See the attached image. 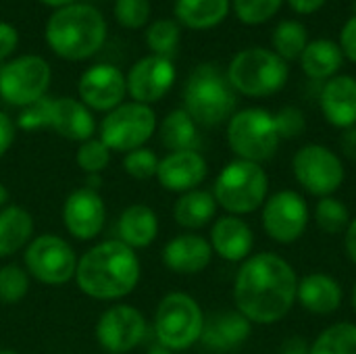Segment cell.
Wrapping results in <instances>:
<instances>
[{"label":"cell","mask_w":356,"mask_h":354,"mask_svg":"<svg viewBox=\"0 0 356 354\" xmlns=\"http://www.w3.org/2000/svg\"><path fill=\"white\" fill-rule=\"evenodd\" d=\"M52 102H54V98L44 96V98L23 106L19 117H17V127L23 129V131H40V129L50 127V123H52Z\"/></svg>","instance_id":"cell-40"},{"label":"cell","mask_w":356,"mask_h":354,"mask_svg":"<svg viewBox=\"0 0 356 354\" xmlns=\"http://www.w3.org/2000/svg\"><path fill=\"white\" fill-rule=\"evenodd\" d=\"M344 248H346L348 259L356 265V217L350 219V225L344 232Z\"/></svg>","instance_id":"cell-47"},{"label":"cell","mask_w":356,"mask_h":354,"mask_svg":"<svg viewBox=\"0 0 356 354\" xmlns=\"http://www.w3.org/2000/svg\"><path fill=\"white\" fill-rule=\"evenodd\" d=\"M215 215H217V200L213 192L200 188L181 194L173 207V217L177 225L186 230H200L209 225L215 219Z\"/></svg>","instance_id":"cell-29"},{"label":"cell","mask_w":356,"mask_h":354,"mask_svg":"<svg viewBox=\"0 0 356 354\" xmlns=\"http://www.w3.org/2000/svg\"><path fill=\"white\" fill-rule=\"evenodd\" d=\"M79 100L90 111L111 113L127 96L125 75L119 67L111 63H98L88 67L77 81Z\"/></svg>","instance_id":"cell-16"},{"label":"cell","mask_w":356,"mask_h":354,"mask_svg":"<svg viewBox=\"0 0 356 354\" xmlns=\"http://www.w3.org/2000/svg\"><path fill=\"white\" fill-rule=\"evenodd\" d=\"M96 119L92 111L77 98H54L52 102V123L50 129H54L60 138L69 142H88L96 134Z\"/></svg>","instance_id":"cell-23"},{"label":"cell","mask_w":356,"mask_h":354,"mask_svg":"<svg viewBox=\"0 0 356 354\" xmlns=\"http://www.w3.org/2000/svg\"><path fill=\"white\" fill-rule=\"evenodd\" d=\"M0 354H19L17 351H13V348H0Z\"/></svg>","instance_id":"cell-52"},{"label":"cell","mask_w":356,"mask_h":354,"mask_svg":"<svg viewBox=\"0 0 356 354\" xmlns=\"http://www.w3.org/2000/svg\"><path fill=\"white\" fill-rule=\"evenodd\" d=\"M159 236L156 213L142 202L129 204L117 219V240L131 250L148 248Z\"/></svg>","instance_id":"cell-25"},{"label":"cell","mask_w":356,"mask_h":354,"mask_svg":"<svg viewBox=\"0 0 356 354\" xmlns=\"http://www.w3.org/2000/svg\"><path fill=\"white\" fill-rule=\"evenodd\" d=\"M115 19L125 29H142L150 21V0H115Z\"/></svg>","instance_id":"cell-37"},{"label":"cell","mask_w":356,"mask_h":354,"mask_svg":"<svg viewBox=\"0 0 356 354\" xmlns=\"http://www.w3.org/2000/svg\"><path fill=\"white\" fill-rule=\"evenodd\" d=\"M52 79L48 61L40 54H21L0 65V98L10 106H27L46 96Z\"/></svg>","instance_id":"cell-11"},{"label":"cell","mask_w":356,"mask_h":354,"mask_svg":"<svg viewBox=\"0 0 356 354\" xmlns=\"http://www.w3.org/2000/svg\"><path fill=\"white\" fill-rule=\"evenodd\" d=\"M156 129H159L161 144H163L169 152L198 150V146H200L198 125H196V121H194L184 108L171 111V113L159 123Z\"/></svg>","instance_id":"cell-30"},{"label":"cell","mask_w":356,"mask_h":354,"mask_svg":"<svg viewBox=\"0 0 356 354\" xmlns=\"http://www.w3.org/2000/svg\"><path fill=\"white\" fill-rule=\"evenodd\" d=\"M284 0H232L236 17L246 25L267 23L280 10Z\"/></svg>","instance_id":"cell-38"},{"label":"cell","mask_w":356,"mask_h":354,"mask_svg":"<svg viewBox=\"0 0 356 354\" xmlns=\"http://www.w3.org/2000/svg\"><path fill=\"white\" fill-rule=\"evenodd\" d=\"M325 2L327 0H288L292 10H296L298 15H313V13L321 10L325 6Z\"/></svg>","instance_id":"cell-45"},{"label":"cell","mask_w":356,"mask_h":354,"mask_svg":"<svg viewBox=\"0 0 356 354\" xmlns=\"http://www.w3.org/2000/svg\"><path fill=\"white\" fill-rule=\"evenodd\" d=\"M8 204V190H6V186L0 182V209H4Z\"/></svg>","instance_id":"cell-50"},{"label":"cell","mask_w":356,"mask_h":354,"mask_svg":"<svg viewBox=\"0 0 356 354\" xmlns=\"http://www.w3.org/2000/svg\"><path fill=\"white\" fill-rule=\"evenodd\" d=\"M213 248L211 242L198 234H179L175 238H171L163 252V265L177 275H196L202 273L211 261H213Z\"/></svg>","instance_id":"cell-19"},{"label":"cell","mask_w":356,"mask_h":354,"mask_svg":"<svg viewBox=\"0 0 356 354\" xmlns=\"http://www.w3.org/2000/svg\"><path fill=\"white\" fill-rule=\"evenodd\" d=\"M111 150L100 138L81 142L75 152V163L86 175H100L111 165Z\"/></svg>","instance_id":"cell-36"},{"label":"cell","mask_w":356,"mask_h":354,"mask_svg":"<svg viewBox=\"0 0 356 354\" xmlns=\"http://www.w3.org/2000/svg\"><path fill=\"white\" fill-rule=\"evenodd\" d=\"M209 173L207 159L198 150H181V152H169L161 159L156 179L163 190L186 194L190 190H196Z\"/></svg>","instance_id":"cell-18"},{"label":"cell","mask_w":356,"mask_h":354,"mask_svg":"<svg viewBox=\"0 0 356 354\" xmlns=\"http://www.w3.org/2000/svg\"><path fill=\"white\" fill-rule=\"evenodd\" d=\"M292 171L296 182L317 198L334 196L346 177L342 159L321 144L302 146L292 159Z\"/></svg>","instance_id":"cell-12"},{"label":"cell","mask_w":356,"mask_h":354,"mask_svg":"<svg viewBox=\"0 0 356 354\" xmlns=\"http://www.w3.org/2000/svg\"><path fill=\"white\" fill-rule=\"evenodd\" d=\"M159 123L156 115L148 104L140 102H123L100 123V140L108 146L111 152H131L136 148H144L146 142L154 136Z\"/></svg>","instance_id":"cell-10"},{"label":"cell","mask_w":356,"mask_h":354,"mask_svg":"<svg viewBox=\"0 0 356 354\" xmlns=\"http://www.w3.org/2000/svg\"><path fill=\"white\" fill-rule=\"evenodd\" d=\"M234 92L248 98H267L280 92L290 75L288 63L269 48H244L240 50L225 71Z\"/></svg>","instance_id":"cell-6"},{"label":"cell","mask_w":356,"mask_h":354,"mask_svg":"<svg viewBox=\"0 0 356 354\" xmlns=\"http://www.w3.org/2000/svg\"><path fill=\"white\" fill-rule=\"evenodd\" d=\"M319 104L323 117L340 129L356 125V79L353 75H336L325 81Z\"/></svg>","instance_id":"cell-22"},{"label":"cell","mask_w":356,"mask_h":354,"mask_svg":"<svg viewBox=\"0 0 356 354\" xmlns=\"http://www.w3.org/2000/svg\"><path fill=\"white\" fill-rule=\"evenodd\" d=\"M338 44L342 48L344 58L353 61L356 65V15L344 23V27L340 31V42Z\"/></svg>","instance_id":"cell-43"},{"label":"cell","mask_w":356,"mask_h":354,"mask_svg":"<svg viewBox=\"0 0 356 354\" xmlns=\"http://www.w3.org/2000/svg\"><path fill=\"white\" fill-rule=\"evenodd\" d=\"M29 282L31 277L25 267L15 263L0 267V303L6 307L21 303L29 292Z\"/></svg>","instance_id":"cell-35"},{"label":"cell","mask_w":356,"mask_h":354,"mask_svg":"<svg viewBox=\"0 0 356 354\" xmlns=\"http://www.w3.org/2000/svg\"><path fill=\"white\" fill-rule=\"evenodd\" d=\"M342 286L327 273H309L298 280L296 300L313 315H332L342 305Z\"/></svg>","instance_id":"cell-24"},{"label":"cell","mask_w":356,"mask_h":354,"mask_svg":"<svg viewBox=\"0 0 356 354\" xmlns=\"http://www.w3.org/2000/svg\"><path fill=\"white\" fill-rule=\"evenodd\" d=\"M340 150H342L344 156L356 161V125L355 127L344 129V134L340 138Z\"/></svg>","instance_id":"cell-46"},{"label":"cell","mask_w":356,"mask_h":354,"mask_svg":"<svg viewBox=\"0 0 356 354\" xmlns=\"http://www.w3.org/2000/svg\"><path fill=\"white\" fill-rule=\"evenodd\" d=\"M146 354H173V353H171L169 348H165V346H161V344L156 342L154 346H150V348H148V353Z\"/></svg>","instance_id":"cell-51"},{"label":"cell","mask_w":356,"mask_h":354,"mask_svg":"<svg viewBox=\"0 0 356 354\" xmlns=\"http://www.w3.org/2000/svg\"><path fill=\"white\" fill-rule=\"evenodd\" d=\"M280 142L273 115L265 108H244L227 121V144L242 161L261 165L277 152Z\"/></svg>","instance_id":"cell-8"},{"label":"cell","mask_w":356,"mask_h":354,"mask_svg":"<svg viewBox=\"0 0 356 354\" xmlns=\"http://www.w3.org/2000/svg\"><path fill=\"white\" fill-rule=\"evenodd\" d=\"M252 334V323L240 311H219L204 319L200 342L215 353H229L242 346Z\"/></svg>","instance_id":"cell-21"},{"label":"cell","mask_w":356,"mask_h":354,"mask_svg":"<svg viewBox=\"0 0 356 354\" xmlns=\"http://www.w3.org/2000/svg\"><path fill=\"white\" fill-rule=\"evenodd\" d=\"M77 261L73 246L56 234L35 236L23 252V265L29 277L54 288L75 280Z\"/></svg>","instance_id":"cell-9"},{"label":"cell","mask_w":356,"mask_h":354,"mask_svg":"<svg viewBox=\"0 0 356 354\" xmlns=\"http://www.w3.org/2000/svg\"><path fill=\"white\" fill-rule=\"evenodd\" d=\"M148 332L146 317L131 305H113L96 321V342L111 354H127L138 348Z\"/></svg>","instance_id":"cell-13"},{"label":"cell","mask_w":356,"mask_h":354,"mask_svg":"<svg viewBox=\"0 0 356 354\" xmlns=\"http://www.w3.org/2000/svg\"><path fill=\"white\" fill-rule=\"evenodd\" d=\"M300 67L302 71L317 81H325L338 75L344 63V54L338 42L319 38L307 44L305 52L300 54Z\"/></svg>","instance_id":"cell-28"},{"label":"cell","mask_w":356,"mask_h":354,"mask_svg":"<svg viewBox=\"0 0 356 354\" xmlns=\"http://www.w3.org/2000/svg\"><path fill=\"white\" fill-rule=\"evenodd\" d=\"M296 290V271L284 257L275 252L250 255L236 273V311L250 323L273 325L292 311Z\"/></svg>","instance_id":"cell-1"},{"label":"cell","mask_w":356,"mask_h":354,"mask_svg":"<svg viewBox=\"0 0 356 354\" xmlns=\"http://www.w3.org/2000/svg\"><path fill=\"white\" fill-rule=\"evenodd\" d=\"M309 354H356V323H334L309 346Z\"/></svg>","instance_id":"cell-32"},{"label":"cell","mask_w":356,"mask_h":354,"mask_svg":"<svg viewBox=\"0 0 356 354\" xmlns=\"http://www.w3.org/2000/svg\"><path fill=\"white\" fill-rule=\"evenodd\" d=\"M63 225L75 240L90 242L100 236L106 223L104 198L94 188H77L63 202Z\"/></svg>","instance_id":"cell-17"},{"label":"cell","mask_w":356,"mask_h":354,"mask_svg":"<svg viewBox=\"0 0 356 354\" xmlns=\"http://www.w3.org/2000/svg\"><path fill=\"white\" fill-rule=\"evenodd\" d=\"M263 227L267 236L280 244L300 240L309 227L307 200L294 190H280L267 196L263 204Z\"/></svg>","instance_id":"cell-14"},{"label":"cell","mask_w":356,"mask_h":354,"mask_svg":"<svg viewBox=\"0 0 356 354\" xmlns=\"http://www.w3.org/2000/svg\"><path fill=\"white\" fill-rule=\"evenodd\" d=\"M271 44H273V52L277 56H282L286 63L296 61V58H300V54L305 52V48L309 44V31L300 21L286 19L273 29Z\"/></svg>","instance_id":"cell-31"},{"label":"cell","mask_w":356,"mask_h":354,"mask_svg":"<svg viewBox=\"0 0 356 354\" xmlns=\"http://www.w3.org/2000/svg\"><path fill=\"white\" fill-rule=\"evenodd\" d=\"M175 21L188 29L204 31L221 25L229 10L232 0H175Z\"/></svg>","instance_id":"cell-27"},{"label":"cell","mask_w":356,"mask_h":354,"mask_svg":"<svg viewBox=\"0 0 356 354\" xmlns=\"http://www.w3.org/2000/svg\"><path fill=\"white\" fill-rule=\"evenodd\" d=\"M275 129L280 140H296L305 134L307 129V119L305 113L298 106H284L273 115Z\"/></svg>","instance_id":"cell-41"},{"label":"cell","mask_w":356,"mask_h":354,"mask_svg":"<svg viewBox=\"0 0 356 354\" xmlns=\"http://www.w3.org/2000/svg\"><path fill=\"white\" fill-rule=\"evenodd\" d=\"M159 163H161V159L156 156V152L144 146V148H136L123 156V171L134 179L146 182V179L156 177Z\"/></svg>","instance_id":"cell-39"},{"label":"cell","mask_w":356,"mask_h":354,"mask_svg":"<svg viewBox=\"0 0 356 354\" xmlns=\"http://www.w3.org/2000/svg\"><path fill=\"white\" fill-rule=\"evenodd\" d=\"M44 40L56 56L65 61H86L104 46V15L86 2L56 8L46 21Z\"/></svg>","instance_id":"cell-3"},{"label":"cell","mask_w":356,"mask_h":354,"mask_svg":"<svg viewBox=\"0 0 356 354\" xmlns=\"http://www.w3.org/2000/svg\"><path fill=\"white\" fill-rule=\"evenodd\" d=\"M142 265L129 246L113 240H102L88 248L75 269L79 292L94 300H121L129 296L140 282Z\"/></svg>","instance_id":"cell-2"},{"label":"cell","mask_w":356,"mask_h":354,"mask_svg":"<svg viewBox=\"0 0 356 354\" xmlns=\"http://www.w3.org/2000/svg\"><path fill=\"white\" fill-rule=\"evenodd\" d=\"M204 319L196 298L186 292H171L163 296L154 313L152 328L156 342L171 353L188 351L200 342Z\"/></svg>","instance_id":"cell-7"},{"label":"cell","mask_w":356,"mask_h":354,"mask_svg":"<svg viewBox=\"0 0 356 354\" xmlns=\"http://www.w3.org/2000/svg\"><path fill=\"white\" fill-rule=\"evenodd\" d=\"M177 77L175 65L167 56L148 54L142 56L131 65V69L125 75L127 94L134 102L140 104H152L167 96V92L173 88Z\"/></svg>","instance_id":"cell-15"},{"label":"cell","mask_w":356,"mask_h":354,"mask_svg":"<svg viewBox=\"0 0 356 354\" xmlns=\"http://www.w3.org/2000/svg\"><path fill=\"white\" fill-rule=\"evenodd\" d=\"M353 309H355V313H356V284H355V288H353Z\"/></svg>","instance_id":"cell-53"},{"label":"cell","mask_w":356,"mask_h":354,"mask_svg":"<svg viewBox=\"0 0 356 354\" xmlns=\"http://www.w3.org/2000/svg\"><path fill=\"white\" fill-rule=\"evenodd\" d=\"M269 194V177L259 163L236 159L227 163L213 186L217 207L227 215H250L259 211Z\"/></svg>","instance_id":"cell-5"},{"label":"cell","mask_w":356,"mask_h":354,"mask_svg":"<svg viewBox=\"0 0 356 354\" xmlns=\"http://www.w3.org/2000/svg\"><path fill=\"white\" fill-rule=\"evenodd\" d=\"M179 35H181V25L177 21L159 19L150 23V27H146V46L152 50V54L171 58V54L179 44Z\"/></svg>","instance_id":"cell-34"},{"label":"cell","mask_w":356,"mask_h":354,"mask_svg":"<svg viewBox=\"0 0 356 354\" xmlns=\"http://www.w3.org/2000/svg\"><path fill=\"white\" fill-rule=\"evenodd\" d=\"M19 46V31L13 23L8 21H0V63L17 50Z\"/></svg>","instance_id":"cell-42"},{"label":"cell","mask_w":356,"mask_h":354,"mask_svg":"<svg viewBox=\"0 0 356 354\" xmlns=\"http://www.w3.org/2000/svg\"><path fill=\"white\" fill-rule=\"evenodd\" d=\"M40 2L46 4V6H52V8H63V6L75 4L77 0H40Z\"/></svg>","instance_id":"cell-49"},{"label":"cell","mask_w":356,"mask_h":354,"mask_svg":"<svg viewBox=\"0 0 356 354\" xmlns=\"http://www.w3.org/2000/svg\"><path fill=\"white\" fill-rule=\"evenodd\" d=\"M236 108V92L227 75L213 63L198 65L184 88V111L196 125L215 127L229 121Z\"/></svg>","instance_id":"cell-4"},{"label":"cell","mask_w":356,"mask_h":354,"mask_svg":"<svg viewBox=\"0 0 356 354\" xmlns=\"http://www.w3.org/2000/svg\"><path fill=\"white\" fill-rule=\"evenodd\" d=\"M15 136H17V123L6 113L0 111V159L10 150Z\"/></svg>","instance_id":"cell-44"},{"label":"cell","mask_w":356,"mask_h":354,"mask_svg":"<svg viewBox=\"0 0 356 354\" xmlns=\"http://www.w3.org/2000/svg\"><path fill=\"white\" fill-rule=\"evenodd\" d=\"M280 354H309V344L302 338H290L282 344Z\"/></svg>","instance_id":"cell-48"},{"label":"cell","mask_w":356,"mask_h":354,"mask_svg":"<svg viewBox=\"0 0 356 354\" xmlns=\"http://www.w3.org/2000/svg\"><path fill=\"white\" fill-rule=\"evenodd\" d=\"M211 248L217 257L229 263H244L254 246V234L250 225L236 215L219 217L211 227Z\"/></svg>","instance_id":"cell-20"},{"label":"cell","mask_w":356,"mask_h":354,"mask_svg":"<svg viewBox=\"0 0 356 354\" xmlns=\"http://www.w3.org/2000/svg\"><path fill=\"white\" fill-rule=\"evenodd\" d=\"M350 219H353L350 211L342 200H338L334 196L319 198V202L315 207V221L321 232H325L330 236H338V234L346 232V227L350 225Z\"/></svg>","instance_id":"cell-33"},{"label":"cell","mask_w":356,"mask_h":354,"mask_svg":"<svg viewBox=\"0 0 356 354\" xmlns=\"http://www.w3.org/2000/svg\"><path fill=\"white\" fill-rule=\"evenodd\" d=\"M33 217L19 204L0 209V259H8L27 248L33 240Z\"/></svg>","instance_id":"cell-26"}]
</instances>
